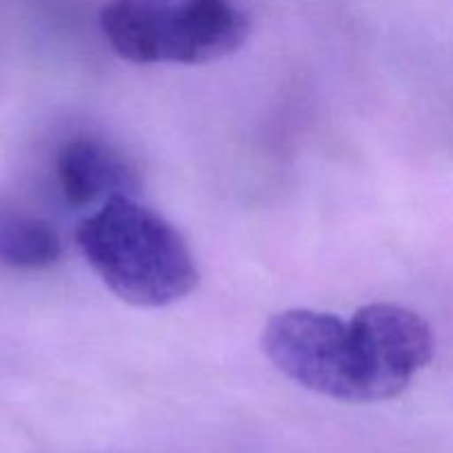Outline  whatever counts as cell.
Here are the masks:
<instances>
[{
	"label": "cell",
	"mask_w": 453,
	"mask_h": 453,
	"mask_svg": "<svg viewBox=\"0 0 453 453\" xmlns=\"http://www.w3.org/2000/svg\"><path fill=\"white\" fill-rule=\"evenodd\" d=\"M78 246L100 281L124 303L164 308L199 286V268L180 230L137 197L100 203L78 226Z\"/></svg>",
	"instance_id": "obj_1"
},
{
	"label": "cell",
	"mask_w": 453,
	"mask_h": 453,
	"mask_svg": "<svg viewBox=\"0 0 453 453\" xmlns=\"http://www.w3.org/2000/svg\"><path fill=\"white\" fill-rule=\"evenodd\" d=\"M106 42L133 65H206L233 56L252 31L239 0H111Z\"/></svg>",
	"instance_id": "obj_2"
},
{
	"label": "cell",
	"mask_w": 453,
	"mask_h": 453,
	"mask_svg": "<svg viewBox=\"0 0 453 453\" xmlns=\"http://www.w3.org/2000/svg\"><path fill=\"white\" fill-rule=\"evenodd\" d=\"M264 352L301 388L343 403H370L365 352L352 319L317 310H286L264 330Z\"/></svg>",
	"instance_id": "obj_3"
},
{
	"label": "cell",
	"mask_w": 453,
	"mask_h": 453,
	"mask_svg": "<svg viewBox=\"0 0 453 453\" xmlns=\"http://www.w3.org/2000/svg\"><path fill=\"white\" fill-rule=\"evenodd\" d=\"M352 323L365 349L370 403L401 396L432 361V327L403 305H365L357 310Z\"/></svg>",
	"instance_id": "obj_4"
},
{
	"label": "cell",
	"mask_w": 453,
	"mask_h": 453,
	"mask_svg": "<svg viewBox=\"0 0 453 453\" xmlns=\"http://www.w3.org/2000/svg\"><path fill=\"white\" fill-rule=\"evenodd\" d=\"M56 177L65 202L88 208L113 197H137L140 173L127 153L104 137L78 135L60 146Z\"/></svg>",
	"instance_id": "obj_5"
},
{
	"label": "cell",
	"mask_w": 453,
	"mask_h": 453,
	"mask_svg": "<svg viewBox=\"0 0 453 453\" xmlns=\"http://www.w3.org/2000/svg\"><path fill=\"white\" fill-rule=\"evenodd\" d=\"M62 257V239L49 221L0 212V264L16 270H47Z\"/></svg>",
	"instance_id": "obj_6"
}]
</instances>
